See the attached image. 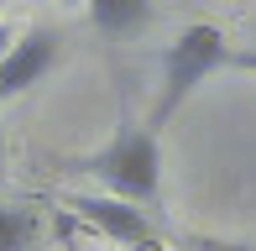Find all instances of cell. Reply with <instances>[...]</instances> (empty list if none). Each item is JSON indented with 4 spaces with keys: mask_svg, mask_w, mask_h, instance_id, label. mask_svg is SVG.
<instances>
[{
    "mask_svg": "<svg viewBox=\"0 0 256 251\" xmlns=\"http://www.w3.org/2000/svg\"><path fill=\"white\" fill-rule=\"evenodd\" d=\"M37 241V214L21 204H0V251H32Z\"/></svg>",
    "mask_w": 256,
    "mask_h": 251,
    "instance_id": "8992f818",
    "label": "cell"
},
{
    "mask_svg": "<svg viewBox=\"0 0 256 251\" xmlns=\"http://www.w3.org/2000/svg\"><path fill=\"white\" fill-rule=\"evenodd\" d=\"M131 251H168V246H162L157 236H152V241H142V246H131Z\"/></svg>",
    "mask_w": 256,
    "mask_h": 251,
    "instance_id": "9c48e42d",
    "label": "cell"
},
{
    "mask_svg": "<svg viewBox=\"0 0 256 251\" xmlns=\"http://www.w3.org/2000/svg\"><path fill=\"white\" fill-rule=\"evenodd\" d=\"M0 162H6V136H0Z\"/></svg>",
    "mask_w": 256,
    "mask_h": 251,
    "instance_id": "8fae6325",
    "label": "cell"
},
{
    "mask_svg": "<svg viewBox=\"0 0 256 251\" xmlns=\"http://www.w3.org/2000/svg\"><path fill=\"white\" fill-rule=\"evenodd\" d=\"M214 68H225V32L214 21H194L172 37V48L162 52V94H157V110H152V131L172 120V110L204 84Z\"/></svg>",
    "mask_w": 256,
    "mask_h": 251,
    "instance_id": "7a4b0ae2",
    "label": "cell"
},
{
    "mask_svg": "<svg viewBox=\"0 0 256 251\" xmlns=\"http://www.w3.org/2000/svg\"><path fill=\"white\" fill-rule=\"evenodd\" d=\"M84 173H94L104 194L126 204H152L162 194V146L152 126H120L94 157H84Z\"/></svg>",
    "mask_w": 256,
    "mask_h": 251,
    "instance_id": "6da1fadb",
    "label": "cell"
},
{
    "mask_svg": "<svg viewBox=\"0 0 256 251\" xmlns=\"http://www.w3.org/2000/svg\"><path fill=\"white\" fill-rule=\"evenodd\" d=\"M84 6L104 37H131L152 21V0H84Z\"/></svg>",
    "mask_w": 256,
    "mask_h": 251,
    "instance_id": "5b68a950",
    "label": "cell"
},
{
    "mask_svg": "<svg viewBox=\"0 0 256 251\" xmlns=\"http://www.w3.org/2000/svg\"><path fill=\"white\" fill-rule=\"evenodd\" d=\"M52 63H58V32L32 26L21 37H10L6 58H0V100H16L26 89H37L52 74Z\"/></svg>",
    "mask_w": 256,
    "mask_h": 251,
    "instance_id": "3957f363",
    "label": "cell"
},
{
    "mask_svg": "<svg viewBox=\"0 0 256 251\" xmlns=\"http://www.w3.org/2000/svg\"><path fill=\"white\" fill-rule=\"evenodd\" d=\"M225 63H230V68H246V74H256V48H251V52H225Z\"/></svg>",
    "mask_w": 256,
    "mask_h": 251,
    "instance_id": "ba28073f",
    "label": "cell"
},
{
    "mask_svg": "<svg viewBox=\"0 0 256 251\" xmlns=\"http://www.w3.org/2000/svg\"><path fill=\"white\" fill-rule=\"evenodd\" d=\"M6 48H10V26L0 21V58H6Z\"/></svg>",
    "mask_w": 256,
    "mask_h": 251,
    "instance_id": "30bf717a",
    "label": "cell"
},
{
    "mask_svg": "<svg viewBox=\"0 0 256 251\" xmlns=\"http://www.w3.org/2000/svg\"><path fill=\"white\" fill-rule=\"evenodd\" d=\"M188 251H256L240 241H220V236H188Z\"/></svg>",
    "mask_w": 256,
    "mask_h": 251,
    "instance_id": "52a82bcc",
    "label": "cell"
},
{
    "mask_svg": "<svg viewBox=\"0 0 256 251\" xmlns=\"http://www.w3.org/2000/svg\"><path fill=\"white\" fill-rule=\"evenodd\" d=\"M63 204L84 225H94L100 236H110V241H120V246L152 241V225H146V210H142V204H126V199H115V194H68Z\"/></svg>",
    "mask_w": 256,
    "mask_h": 251,
    "instance_id": "277c9868",
    "label": "cell"
}]
</instances>
